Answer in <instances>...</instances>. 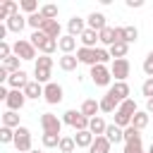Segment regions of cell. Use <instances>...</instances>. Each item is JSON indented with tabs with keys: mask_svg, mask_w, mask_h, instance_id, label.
Segmentation results:
<instances>
[{
	"mask_svg": "<svg viewBox=\"0 0 153 153\" xmlns=\"http://www.w3.org/2000/svg\"><path fill=\"white\" fill-rule=\"evenodd\" d=\"M2 127H10V129H19V112L14 110H5L2 112Z\"/></svg>",
	"mask_w": 153,
	"mask_h": 153,
	"instance_id": "cell-27",
	"label": "cell"
},
{
	"mask_svg": "<svg viewBox=\"0 0 153 153\" xmlns=\"http://www.w3.org/2000/svg\"><path fill=\"white\" fill-rule=\"evenodd\" d=\"M41 129H43V134H60L62 131V120L53 112H43L41 115Z\"/></svg>",
	"mask_w": 153,
	"mask_h": 153,
	"instance_id": "cell-7",
	"label": "cell"
},
{
	"mask_svg": "<svg viewBox=\"0 0 153 153\" xmlns=\"http://www.w3.org/2000/svg\"><path fill=\"white\" fill-rule=\"evenodd\" d=\"M57 48L62 50V55H74V50H79V48H76V38L69 36V33H65V36L57 41Z\"/></svg>",
	"mask_w": 153,
	"mask_h": 153,
	"instance_id": "cell-16",
	"label": "cell"
},
{
	"mask_svg": "<svg viewBox=\"0 0 153 153\" xmlns=\"http://www.w3.org/2000/svg\"><path fill=\"white\" fill-rule=\"evenodd\" d=\"M86 26L100 33V31H103V29L108 26V17H105L103 12H91V14L86 17Z\"/></svg>",
	"mask_w": 153,
	"mask_h": 153,
	"instance_id": "cell-10",
	"label": "cell"
},
{
	"mask_svg": "<svg viewBox=\"0 0 153 153\" xmlns=\"http://www.w3.org/2000/svg\"><path fill=\"white\" fill-rule=\"evenodd\" d=\"M12 50H14V55H17L19 60H26V62H29V60H33V62L38 60V57H36V48H33L31 41H26V38H17L14 45H12Z\"/></svg>",
	"mask_w": 153,
	"mask_h": 153,
	"instance_id": "cell-3",
	"label": "cell"
},
{
	"mask_svg": "<svg viewBox=\"0 0 153 153\" xmlns=\"http://www.w3.org/2000/svg\"><path fill=\"white\" fill-rule=\"evenodd\" d=\"M98 103H100V112H105V115H112V112H117V108H120V103H117L112 96H108V93H105Z\"/></svg>",
	"mask_w": 153,
	"mask_h": 153,
	"instance_id": "cell-24",
	"label": "cell"
},
{
	"mask_svg": "<svg viewBox=\"0 0 153 153\" xmlns=\"http://www.w3.org/2000/svg\"><path fill=\"white\" fill-rule=\"evenodd\" d=\"M60 139H62L60 134H43V136H41V143H43L45 148H57V146H60Z\"/></svg>",
	"mask_w": 153,
	"mask_h": 153,
	"instance_id": "cell-35",
	"label": "cell"
},
{
	"mask_svg": "<svg viewBox=\"0 0 153 153\" xmlns=\"http://www.w3.org/2000/svg\"><path fill=\"white\" fill-rule=\"evenodd\" d=\"M108 96H112L117 103L127 100V98H129V84H127V81H115V84L108 88Z\"/></svg>",
	"mask_w": 153,
	"mask_h": 153,
	"instance_id": "cell-9",
	"label": "cell"
},
{
	"mask_svg": "<svg viewBox=\"0 0 153 153\" xmlns=\"http://www.w3.org/2000/svg\"><path fill=\"white\" fill-rule=\"evenodd\" d=\"M7 31H10V29H7V24H0V43L5 41V36H7Z\"/></svg>",
	"mask_w": 153,
	"mask_h": 153,
	"instance_id": "cell-50",
	"label": "cell"
},
{
	"mask_svg": "<svg viewBox=\"0 0 153 153\" xmlns=\"http://www.w3.org/2000/svg\"><path fill=\"white\" fill-rule=\"evenodd\" d=\"M14 148L19 151V153H29V151H33L31 148V131H29V127H19V129H14Z\"/></svg>",
	"mask_w": 153,
	"mask_h": 153,
	"instance_id": "cell-6",
	"label": "cell"
},
{
	"mask_svg": "<svg viewBox=\"0 0 153 153\" xmlns=\"http://www.w3.org/2000/svg\"><path fill=\"white\" fill-rule=\"evenodd\" d=\"M110 141H108V136H96V141L91 143V148H88V153H110Z\"/></svg>",
	"mask_w": 153,
	"mask_h": 153,
	"instance_id": "cell-25",
	"label": "cell"
},
{
	"mask_svg": "<svg viewBox=\"0 0 153 153\" xmlns=\"http://www.w3.org/2000/svg\"><path fill=\"white\" fill-rule=\"evenodd\" d=\"M88 76H91V81H93L96 86H103V88H105V86H108V88L112 86V72H110V65H93Z\"/></svg>",
	"mask_w": 153,
	"mask_h": 153,
	"instance_id": "cell-1",
	"label": "cell"
},
{
	"mask_svg": "<svg viewBox=\"0 0 153 153\" xmlns=\"http://www.w3.org/2000/svg\"><path fill=\"white\" fill-rule=\"evenodd\" d=\"M96 141V136L88 131V129H84V131H76L74 134V143H76V148H91V143Z\"/></svg>",
	"mask_w": 153,
	"mask_h": 153,
	"instance_id": "cell-20",
	"label": "cell"
},
{
	"mask_svg": "<svg viewBox=\"0 0 153 153\" xmlns=\"http://www.w3.org/2000/svg\"><path fill=\"white\" fill-rule=\"evenodd\" d=\"M41 14H43L45 19H55V17H57V5H50V2L43 5V7H41Z\"/></svg>",
	"mask_w": 153,
	"mask_h": 153,
	"instance_id": "cell-44",
	"label": "cell"
},
{
	"mask_svg": "<svg viewBox=\"0 0 153 153\" xmlns=\"http://www.w3.org/2000/svg\"><path fill=\"white\" fill-rule=\"evenodd\" d=\"M124 143H141V131L136 127H127L124 129Z\"/></svg>",
	"mask_w": 153,
	"mask_h": 153,
	"instance_id": "cell-33",
	"label": "cell"
},
{
	"mask_svg": "<svg viewBox=\"0 0 153 153\" xmlns=\"http://www.w3.org/2000/svg\"><path fill=\"white\" fill-rule=\"evenodd\" d=\"M105 136H108V141H110V143H122V141H124V129H122V127H117V124L112 122V124H108Z\"/></svg>",
	"mask_w": 153,
	"mask_h": 153,
	"instance_id": "cell-19",
	"label": "cell"
},
{
	"mask_svg": "<svg viewBox=\"0 0 153 153\" xmlns=\"http://www.w3.org/2000/svg\"><path fill=\"white\" fill-rule=\"evenodd\" d=\"M24 96H26V100H38V98H43V86L38 81H29L24 88Z\"/></svg>",
	"mask_w": 153,
	"mask_h": 153,
	"instance_id": "cell-22",
	"label": "cell"
},
{
	"mask_svg": "<svg viewBox=\"0 0 153 153\" xmlns=\"http://www.w3.org/2000/svg\"><path fill=\"white\" fill-rule=\"evenodd\" d=\"M48 38H55V41H60L62 36H60V31H62V26H60V22L57 19H45V24H43V29H41Z\"/></svg>",
	"mask_w": 153,
	"mask_h": 153,
	"instance_id": "cell-15",
	"label": "cell"
},
{
	"mask_svg": "<svg viewBox=\"0 0 153 153\" xmlns=\"http://www.w3.org/2000/svg\"><path fill=\"white\" fill-rule=\"evenodd\" d=\"M76 60H79L81 65L93 67V65H96V48H84V45H79V50H76Z\"/></svg>",
	"mask_w": 153,
	"mask_h": 153,
	"instance_id": "cell-17",
	"label": "cell"
},
{
	"mask_svg": "<svg viewBox=\"0 0 153 153\" xmlns=\"http://www.w3.org/2000/svg\"><path fill=\"white\" fill-rule=\"evenodd\" d=\"M110 50V57L112 60H122V57H127V53H129V43H115L112 48H108Z\"/></svg>",
	"mask_w": 153,
	"mask_h": 153,
	"instance_id": "cell-30",
	"label": "cell"
},
{
	"mask_svg": "<svg viewBox=\"0 0 153 153\" xmlns=\"http://www.w3.org/2000/svg\"><path fill=\"white\" fill-rule=\"evenodd\" d=\"M98 36H100V43L108 45V48H112V45L117 43V38H115V26H105Z\"/></svg>",
	"mask_w": 153,
	"mask_h": 153,
	"instance_id": "cell-29",
	"label": "cell"
},
{
	"mask_svg": "<svg viewBox=\"0 0 153 153\" xmlns=\"http://www.w3.org/2000/svg\"><path fill=\"white\" fill-rule=\"evenodd\" d=\"M81 115L84 117H88V120H93V117H98V112H100V103L96 100V98H86L84 103H81Z\"/></svg>",
	"mask_w": 153,
	"mask_h": 153,
	"instance_id": "cell-13",
	"label": "cell"
},
{
	"mask_svg": "<svg viewBox=\"0 0 153 153\" xmlns=\"http://www.w3.org/2000/svg\"><path fill=\"white\" fill-rule=\"evenodd\" d=\"M12 14H19V5L14 0H2V5H0V19L7 22Z\"/></svg>",
	"mask_w": 153,
	"mask_h": 153,
	"instance_id": "cell-21",
	"label": "cell"
},
{
	"mask_svg": "<svg viewBox=\"0 0 153 153\" xmlns=\"http://www.w3.org/2000/svg\"><path fill=\"white\" fill-rule=\"evenodd\" d=\"M148 122H151V115H148L146 110H139V112L131 117V127H136L139 131H141V129H146V127H148Z\"/></svg>",
	"mask_w": 153,
	"mask_h": 153,
	"instance_id": "cell-28",
	"label": "cell"
},
{
	"mask_svg": "<svg viewBox=\"0 0 153 153\" xmlns=\"http://www.w3.org/2000/svg\"><path fill=\"white\" fill-rule=\"evenodd\" d=\"M146 112H148V115H153V98H151V100H146Z\"/></svg>",
	"mask_w": 153,
	"mask_h": 153,
	"instance_id": "cell-51",
	"label": "cell"
},
{
	"mask_svg": "<svg viewBox=\"0 0 153 153\" xmlns=\"http://www.w3.org/2000/svg\"><path fill=\"white\" fill-rule=\"evenodd\" d=\"M5 24H7V29H10L12 33H22V29H24V26H29V22H26V17H24L22 12H19V14H12Z\"/></svg>",
	"mask_w": 153,
	"mask_h": 153,
	"instance_id": "cell-14",
	"label": "cell"
},
{
	"mask_svg": "<svg viewBox=\"0 0 153 153\" xmlns=\"http://www.w3.org/2000/svg\"><path fill=\"white\" fill-rule=\"evenodd\" d=\"M88 26H86V19H81V17H69V22H67V33L69 36H74V38H79L84 31H86Z\"/></svg>",
	"mask_w": 153,
	"mask_h": 153,
	"instance_id": "cell-11",
	"label": "cell"
},
{
	"mask_svg": "<svg viewBox=\"0 0 153 153\" xmlns=\"http://www.w3.org/2000/svg\"><path fill=\"white\" fill-rule=\"evenodd\" d=\"M24 103H26L24 91H10V96H7V100H5L7 110H14V112H19V110L24 108Z\"/></svg>",
	"mask_w": 153,
	"mask_h": 153,
	"instance_id": "cell-12",
	"label": "cell"
},
{
	"mask_svg": "<svg viewBox=\"0 0 153 153\" xmlns=\"http://www.w3.org/2000/svg\"><path fill=\"white\" fill-rule=\"evenodd\" d=\"M0 143H14V129L0 127Z\"/></svg>",
	"mask_w": 153,
	"mask_h": 153,
	"instance_id": "cell-42",
	"label": "cell"
},
{
	"mask_svg": "<svg viewBox=\"0 0 153 153\" xmlns=\"http://www.w3.org/2000/svg\"><path fill=\"white\" fill-rule=\"evenodd\" d=\"M88 117H84L81 115V110H67L65 115H62V124H69V127H74V131H84V129H88Z\"/></svg>",
	"mask_w": 153,
	"mask_h": 153,
	"instance_id": "cell-2",
	"label": "cell"
},
{
	"mask_svg": "<svg viewBox=\"0 0 153 153\" xmlns=\"http://www.w3.org/2000/svg\"><path fill=\"white\" fill-rule=\"evenodd\" d=\"M122 153H146L141 143H124V151Z\"/></svg>",
	"mask_w": 153,
	"mask_h": 153,
	"instance_id": "cell-48",
	"label": "cell"
},
{
	"mask_svg": "<svg viewBox=\"0 0 153 153\" xmlns=\"http://www.w3.org/2000/svg\"><path fill=\"white\" fill-rule=\"evenodd\" d=\"M117 110H120V112H124L127 117H134V115L139 112V108H136V103H134V98H127V100H122Z\"/></svg>",
	"mask_w": 153,
	"mask_h": 153,
	"instance_id": "cell-31",
	"label": "cell"
},
{
	"mask_svg": "<svg viewBox=\"0 0 153 153\" xmlns=\"http://www.w3.org/2000/svg\"><path fill=\"white\" fill-rule=\"evenodd\" d=\"M12 55H14L12 45H10L7 41H2V43H0V60H7V57H12Z\"/></svg>",
	"mask_w": 153,
	"mask_h": 153,
	"instance_id": "cell-46",
	"label": "cell"
},
{
	"mask_svg": "<svg viewBox=\"0 0 153 153\" xmlns=\"http://www.w3.org/2000/svg\"><path fill=\"white\" fill-rule=\"evenodd\" d=\"M29 153H43V151H38V148H33V151H29Z\"/></svg>",
	"mask_w": 153,
	"mask_h": 153,
	"instance_id": "cell-52",
	"label": "cell"
},
{
	"mask_svg": "<svg viewBox=\"0 0 153 153\" xmlns=\"http://www.w3.org/2000/svg\"><path fill=\"white\" fill-rule=\"evenodd\" d=\"M50 72L53 69H33V81H38L41 86L50 84Z\"/></svg>",
	"mask_w": 153,
	"mask_h": 153,
	"instance_id": "cell-38",
	"label": "cell"
},
{
	"mask_svg": "<svg viewBox=\"0 0 153 153\" xmlns=\"http://www.w3.org/2000/svg\"><path fill=\"white\" fill-rule=\"evenodd\" d=\"M108 62H110V50L96 48V65H108Z\"/></svg>",
	"mask_w": 153,
	"mask_h": 153,
	"instance_id": "cell-43",
	"label": "cell"
},
{
	"mask_svg": "<svg viewBox=\"0 0 153 153\" xmlns=\"http://www.w3.org/2000/svg\"><path fill=\"white\" fill-rule=\"evenodd\" d=\"M29 81H31V79H29V74H26L24 69H19V72L10 74V79H7V86H10L12 91H24Z\"/></svg>",
	"mask_w": 153,
	"mask_h": 153,
	"instance_id": "cell-8",
	"label": "cell"
},
{
	"mask_svg": "<svg viewBox=\"0 0 153 153\" xmlns=\"http://www.w3.org/2000/svg\"><path fill=\"white\" fill-rule=\"evenodd\" d=\"M33 69H53V57L50 55H41L33 65Z\"/></svg>",
	"mask_w": 153,
	"mask_h": 153,
	"instance_id": "cell-41",
	"label": "cell"
},
{
	"mask_svg": "<svg viewBox=\"0 0 153 153\" xmlns=\"http://www.w3.org/2000/svg\"><path fill=\"white\" fill-rule=\"evenodd\" d=\"M45 38H48V36H45V33H43V31H33V33H31V38H29V41H31V45H33V48H36V50H41V45H43V43H45Z\"/></svg>",
	"mask_w": 153,
	"mask_h": 153,
	"instance_id": "cell-39",
	"label": "cell"
},
{
	"mask_svg": "<svg viewBox=\"0 0 153 153\" xmlns=\"http://www.w3.org/2000/svg\"><path fill=\"white\" fill-rule=\"evenodd\" d=\"M19 65H22V60H19L17 55H12V57H7V60H2V67H5V69H7L10 74H14V72H19V69H22Z\"/></svg>",
	"mask_w": 153,
	"mask_h": 153,
	"instance_id": "cell-34",
	"label": "cell"
},
{
	"mask_svg": "<svg viewBox=\"0 0 153 153\" xmlns=\"http://www.w3.org/2000/svg\"><path fill=\"white\" fill-rule=\"evenodd\" d=\"M19 10H22V12H26V17H29V14H36V12H41L36 0H22V2H19Z\"/></svg>",
	"mask_w": 153,
	"mask_h": 153,
	"instance_id": "cell-37",
	"label": "cell"
},
{
	"mask_svg": "<svg viewBox=\"0 0 153 153\" xmlns=\"http://www.w3.org/2000/svg\"><path fill=\"white\" fill-rule=\"evenodd\" d=\"M62 98H65V91L57 81H50L43 86V100L48 105H57V103H62Z\"/></svg>",
	"mask_w": 153,
	"mask_h": 153,
	"instance_id": "cell-5",
	"label": "cell"
},
{
	"mask_svg": "<svg viewBox=\"0 0 153 153\" xmlns=\"http://www.w3.org/2000/svg\"><path fill=\"white\" fill-rule=\"evenodd\" d=\"M57 50V41L55 38H45V43L41 45V55H53Z\"/></svg>",
	"mask_w": 153,
	"mask_h": 153,
	"instance_id": "cell-40",
	"label": "cell"
},
{
	"mask_svg": "<svg viewBox=\"0 0 153 153\" xmlns=\"http://www.w3.org/2000/svg\"><path fill=\"white\" fill-rule=\"evenodd\" d=\"M79 41H81V45H84V48H98L96 43H100V36H98V31L86 29V31L79 36Z\"/></svg>",
	"mask_w": 153,
	"mask_h": 153,
	"instance_id": "cell-18",
	"label": "cell"
},
{
	"mask_svg": "<svg viewBox=\"0 0 153 153\" xmlns=\"http://www.w3.org/2000/svg\"><path fill=\"white\" fill-rule=\"evenodd\" d=\"M57 148H60V153H74V148H76V143H74V136H62Z\"/></svg>",
	"mask_w": 153,
	"mask_h": 153,
	"instance_id": "cell-36",
	"label": "cell"
},
{
	"mask_svg": "<svg viewBox=\"0 0 153 153\" xmlns=\"http://www.w3.org/2000/svg\"><path fill=\"white\" fill-rule=\"evenodd\" d=\"M26 22H29V26H31L33 31H41V29H43V24H45V17H43L41 12H36V14H29V17H26Z\"/></svg>",
	"mask_w": 153,
	"mask_h": 153,
	"instance_id": "cell-32",
	"label": "cell"
},
{
	"mask_svg": "<svg viewBox=\"0 0 153 153\" xmlns=\"http://www.w3.org/2000/svg\"><path fill=\"white\" fill-rule=\"evenodd\" d=\"M146 153H153V143H151V146H148V151H146Z\"/></svg>",
	"mask_w": 153,
	"mask_h": 153,
	"instance_id": "cell-53",
	"label": "cell"
},
{
	"mask_svg": "<svg viewBox=\"0 0 153 153\" xmlns=\"http://www.w3.org/2000/svg\"><path fill=\"white\" fill-rule=\"evenodd\" d=\"M57 65H60L62 72H74L79 60H76V55H62V57H57Z\"/></svg>",
	"mask_w": 153,
	"mask_h": 153,
	"instance_id": "cell-26",
	"label": "cell"
},
{
	"mask_svg": "<svg viewBox=\"0 0 153 153\" xmlns=\"http://www.w3.org/2000/svg\"><path fill=\"white\" fill-rule=\"evenodd\" d=\"M105 129H108V122L98 115V117H93L91 122H88V131L93 134V136H105Z\"/></svg>",
	"mask_w": 153,
	"mask_h": 153,
	"instance_id": "cell-23",
	"label": "cell"
},
{
	"mask_svg": "<svg viewBox=\"0 0 153 153\" xmlns=\"http://www.w3.org/2000/svg\"><path fill=\"white\" fill-rule=\"evenodd\" d=\"M127 7H129V10H136V7H143V0H127Z\"/></svg>",
	"mask_w": 153,
	"mask_h": 153,
	"instance_id": "cell-49",
	"label": "cell"
},
{
	"mask_svg": "<svg viewBox=\"0 0 153 153\" xmlns=\"http://www.w3.org/2000/svg\"><path fill=\"white\" fill-rule=\"evenodd\" d=\"M141 93L146 96V100H151V98H153V79H146V81L141 84Z\"/></svg>",
	"mask_w": 153,
	"mask_h": 153,
	"instance_id": "cell-47",
	"label": "cell"
},
{
	"mask_svg": "<svg viewBox=\"0 0 153 153\" xmlns=\"http://www.w3.org/2000/svg\"><path fill=\"white\" fill-rule=\"evenodd\" d=\"M110 72H112V79H115V81H127L129 74H131V65H129L127 57L112 60V62H110Z\"/></svg>",
	"mask_w": 153,
	"mask_h": 153,
	"instance_id": "cell-4",
	"label": "cell"
},
{
	"mask_svg": "<svg viewBox=\"0 0 153 153\" xmlns=\"http://www.w3.org/2000/svg\"><path fill=\"white\" fill-rule=\"evenodd\" d=\"M143 74L148 76V79H153V50L146 55V60H143Z\"/></svg>",
	"mask_w": 153,
	"mask_h": 153,
	"instance_id": "cell-45",
	"label": "cell"
}]
</instances>
